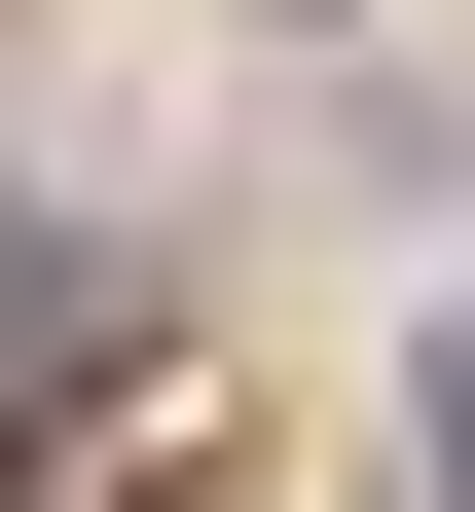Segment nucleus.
<instances>
[{
    "label": "nucleus",
    "mask_w": 475,
    "mask_h": 512,
    "mask_svg": "<svg viewBox=\"0 0 475 512\" xmlns=\"http://www.w3.org/2000/svg\"><path fill=\"white\" fill-rule=\"evenodd\" d=\"M110 366H147V256H74V220H0V439H37V403H110Z\"/></svg>",
    "instance_id": "1"
}]
</instances>
